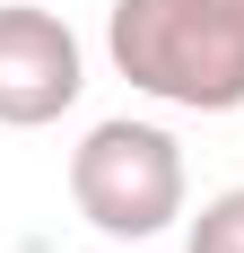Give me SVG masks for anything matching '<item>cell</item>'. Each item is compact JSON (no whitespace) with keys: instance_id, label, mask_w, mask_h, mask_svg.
<instances>
[{"instance_id":"3957f363","label":"cell","mask_w":244,"mask_h":253,"mask_svg":"<svg viewBox=\"0 0 244 253\" xmlns=\"http://www.w3.org/2000/svg\"><path fill=\"white\" fill-rule=\"evenodd\" d=\"M87 96V44L44 0H0V131H44Z\"/></svg>"},{"instance_id":"5b68a950","label":"cell","mask_w":244,"mask_h":253,"mask_svg":"<svg viewBox=\"0 0 244 253\" xmlns=\"http://www.w3.org/2000/svg\"><path fill=\"white\" fill-rule=\"evenodd\" d=\"M122 253H157V245H122Z\"/></svg>"},{"instance_id":"277c9868","label":"cell","mask_w":244,"mask_h":253,"mask_svg":"<svg viewBox=\"0 0 244 253\" xmlns=\"http://www.w3.org/2000/svg\"><path fill=\"white\" fill-rule=\"evenodd\" d=\"M183 253H244V183L209 192V201L183 218Z\"/></svg>"},{"instance_id":"7a4b0ae2","label":"cell","mask_w":244,"mask_h":253,"mask_svg":"<svg viewBox=\"0 0 244 253\" xmlns=\"http://www.w3.org/2000/svg\"><path fill=\"white\" fill-rule=\"evenodd\" d=\"M70 201L105 245H157L192 218V166L183 140L148 114H105L70 149Z\"/></svg>"},{"instance_id":"6da1fadb","label":"cell","mask_w":244,"mask_h":253,"mask_svg":"<svg viewBox=\"0 0 244 253\" xmlns=\"http://www.w3.org/2000/svg\"><path fill=\"white\" fill-rule=\"evenodd\" d=\"M105 61L148 105L236 114L244 105V0H114Z\"/></svg>"}]
</instances>
